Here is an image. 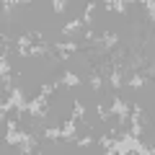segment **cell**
Segmentation results:
<instances>
[{"label":"cell","instance_id":"6da1fadb","mask_svg":"<svg viewBox=\"0 0 155 155\" xmlns=\"http://www.w3.org/2000/svg\"><path fill=\"white\" fill-rule=\"evenodd\" d=\"M60 31H62V36H75L78 31H85V23H83V18H72V21H67Z\"/></svg>","mask_w":155,"mask_h":155},{"label":"cell","instance_id":"7a4b0ae2","mask_svg":"<svg viewBox=\"0 0 155 155\" xmlns=\"http://www.w3.org/2000/svg\"><path fill=\"white\" fill-rule=\"evenodd\" d=\"M60 83H62V88H78V85L83 83V80H80V75H78V72L65 70V72L60 75Z\"/></svg>","mask_w":155,"mask_h":155},{"label":"cell","instance_id":"3957f363","mask_svg":"<svg viewBox=\"0 0 155 155\" xmlns=\"http://www.w3.org/2000/svg\"><path fill=\"white\" fill-rule=\"evenodd\" d=\"M127 85H129V88H134V91H140V88H145V85H147V78L140 75V72H129Z\"/></svg>","mask_w":155,"mask_h":155},{"label":"cell","instance_id":"277c9868","mask_svg":"<svg viewBox=\"0 0 155 155\" xmlns=\"http://www.w3.org/2000/svg\"><path fill=\"white\" fill-rule=\"evenodd\" d=\"M104 83H106V78L101 75V72H91V75H88V85L96 91V93H101V91H104Z\"/></svg>","mask_w":155,"mask_h":155},{"label":"cell","instance_id":"5b68a950","mask_svg":"<svg viewBox=\"0 0 155 155\" xmlns=\"http://www.w3.org/2000/svg\"><path fill=\"white\" fill-rule=\"evenodd\" d=\"M104 8H106V11H114V13H127L129 3H122V0H106Z\"/></svg>","mask_w":155,"mask_h":155},{"label":"cell","instance_id":"8992f818","mask_svg":"<svg viewBox=\"0 0 155 155\" xmlns=\"http://www.w3.org/2000/svg\"><path fill=\"white\" fill-rule=\"evenodd\" d=\"M140 5L145 8V16H147V21H150V23H155V3H153V0H142Z\"/></svg>","mask_w":155,"mask_h":155},{"label":"cell","instance_id":"52a82bcc","mask_svg":"<svg viewBox=\"0 0 155 155\" xmlns=\"http://www.w3.org/2000/svg\"><path fill=\"white\" fill-rule=\"evenodd\" d=\"M52 8H54V13H65L67 0H54V3H52Z\"/></svg>","mask_w":155,"mask_h":155}]
</instances>
